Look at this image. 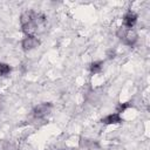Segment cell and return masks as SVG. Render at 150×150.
<instances>
[{
	"label": "cell",
	"instance_id": "cell-1",
	"mask_svg": "<svg viewBox=\"0 0 150 150\" xmlns=\"http://www.w3.org/2000/svg\"><path fill=\"white\" fill-rule=\"evenodd\" d=\"M45 21H46V16L42 13H38L33 9L25 11L20 16L21 28L27 35H34L38 27L45 23Z\"/></svg>",
	"mask_w": 150,
	"mask_h": 150
},
{
	"label": "cell",
	"instance_id": "cell-2",
	"mask_svg": "<svg viewBox=\"0 0 150 150\" xmlns=\"http://www.w3.org/2000/svg\"><path fill=\"white\" fill-rule=\"evenodd\" d=\"M117 36L127 46H134L137 42V40H138V35H137V33L134 29H127L124 27L118 28Z\"/></svg>",
	"mask_w": 150,
	"mask_h": 150
},
{
	"label": "cell",
	"instance_id": "cell-3",
	"mask_svg": "<svg viewBox=\"0 0 150 150\" xmlns=\"http://www.w3.org/2000/svg\"><path fill=\"white\" fill-rule=\"evenodd\" d=\"M52 110V104L49 102L46 103H41L38 104L36 107H34L33 109V116L35 118H43L45 116H47Z\"/></svg>",
	"mask_w": 150,
	"mask_h": 150
},
{
	"label": "cell",
	"instance_id": "cell-4",
	"mask_svg": "<svg viewBox=\"0 0 150 150\" xmlns=\"http://www.w3.org/2000/svg\"><path fill=\"white\" fill-rule=\"evenodd\" d=\"M40 45V40L35 35H26L21 41V47L25 50H32Z\"/></svg>",
	"mask_w": 150,
	"mask_h": 150
},
{
	"label": "cell",
	"instance_id": "cell-5",
	"mask_svg": "<svg viewBox=\"0 0 150 150\" xmlns=\"http://www.w3.org/2000/svg\"><path fill=\"white\" fill-rule=\"evenodd\" d=\"M136 22H137V15L131 11L128 12L123 16V25H124V28H127V29H132V27L136 25Z\"/></svg>",
	"mask_w": 150,
	"mask_h": 150
},
{
	"label": "cell",
	"instance_id": "cell-6",
	"mask_svg": "<svg viewBox=\"0 0 150 150\" xmlns=\"http://www.w3.org/2000/svg\"><path fill=\"white\" fill-rule=\"evenodd\" d=\"M101 122L104 124H117V123L122 122V117L118 112H112V114H109L105 117H103L101 120Z\"/></svg>",
	"mask_w": 150,
	"mask_h": 150
},
{
	"label": "cell",
	"instance_id": "cell-7",
	"mask_svg": "<svg viewBox=\"0 0 150 150\" xmlns=\"http://www.w3.org/2000/svg\"><path fill=\"white\" fill-rule=\"evenodd\" d=\"M102 67H103V62L101 61H95L90 64V71L93 74H96V73H100L102 70Z\"/></svg>",
	"mask_w": 150,
	"mask_h": 150
},
{
	"label": "cell",
	"instance_id": "cell-8",
	"mask_svg": "<svg viewBox=\"0 0 150 150\" xmlns=\"http://www.w3.org/2000/svg\"><path fill=\"white\" fill-rule=\"evenodd\" d=\"M80 144H81V146L87 148V149H94L95 146H97L96 142H94V141H91V139H82V141L80 142Z\"/></svg>",
	"mask_w": 150,
	"mask_h": 150
},
{
	"label": "cell",
	"instance_id": "cell-9",
	"mask_svg": "<svg viewBox=\"0 0 150 150\" xmlns=\"http://www.w3.org/2000/svg\"><path fill=\"white\" fill-rule=\"evenodd\" d=\"M11 73V67L9 64L7 63H4V62H0V75L1 76H6Z\"/></svg>",
	"mask_w": 150,
	"mask_h": 150
},
{
	"label": "cell",
	"instance_id": "cell-10",
	"mask_svg": "<svg viewBox=\"0 0 150 150\" xmlns=\"http://www.w3.org/2000/svg\"><path fill=\"white\" fill-rule=\"evenodd\" d=\"M131 107V103L130 102H125V103H120L118 105H117V112L118 114H121V112H123V111H125L128 108H130Z\"/></svg>",
	"mask_w": 150,
	"mask_h": 150
},
{
	"label": "cell",
	"instance_id": "cell-11",
	"mask_svg": "<svg viewBox=\"0 0 150 150\" xmlns=\"http://www.w3.org/2000/svg\"><path fill=\"white\" fill-rule=\"evenodd\" d=\"M107 56H108L109 59H114V57L116 56V52H115L114 49H109V50L107 52Z\"/></svg>",
	"mask_w": 150,
	"mask_h": 150
},
{
	"label": "cell",
	"instance_id": "cell-12",
	"mask_svg": "<svg viewBox=\"0 0 150 150\" xmlns=\"http://www.w3.org/2000/svg\"><path fill=\"white\" fill-rule=\"evenodd\" d=\"M5 144H6V145L4 146V149H5V150H13V145H12L11 143H8V142H6Z\"/></svg>",
	"mask_w": 150,
	"mask_h": 150
},
{
	"label": "cell",
	"instance_id": "cell-13",
	"mask_svg": "<svg viewBox=\"0 0 150 150\" xmlns=\"http://www.w3.org/2000/svg\"><path fill=\"white\" fill-rule=\"evenodd\" d=\"M0 109H1V103H0Z\"/></svg>",
	"mask_w": 150,
	"mask_h": 150
},
{
	"label": "cell",
	"instance_id": "cell-14",
	"mask_svg": "<svg viewBox=\"0 0 150 150\" xmlns=\"http://www.w3.org/2000/svg\"><path fill=\"white\" fill-rule=\"evenodd\" d=\"M60 150H64V149H60Z\"/></svg>",
	"mask_w": 150,
	"mask_h": 150
}]
</instances>
